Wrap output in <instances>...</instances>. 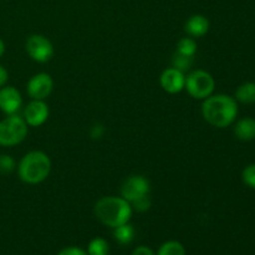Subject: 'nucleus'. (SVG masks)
<instances>
[{"mask_svg":"<svg viewBox=\"0 0 255 255\" xmlns=\"http://www.w3.org/2000/svg\"><path fill=\"white\" fill-rule=\"evenodd\" d=\"M25 50L30 59L39 64H45V62L50 61L55 54L52 42L45 35L41 34H34L27 37Z\"/></svg>","mask_w":255,"mask_h":255,"instance_id":"6","label":"nucleus"},{"mask_svg":"<svg viewBox=\"0 0 255 255\" xmlns=\"http://www.w3.org/2000/svg\"><path fill=\"white\" fill-rule=\"evenodd\" d=\"M216 81L214 77L204 70H196L186 76V86L189 95L196 100H206L213 95Z\"/></svg>","mask_w":255,"mask_h":255,"instance_id":"5","label":"nucleus"},{"mask_svg":"<svg viewBox=\"0 0 255 255\" xmlns=\"http://www.w3.org/2000/svg\"><path fill=\"white\" fill-rule=\"evenodd\" d=\"M131 207L134 211L139 212V213H143V212H147L151 208V199H149L148 196H143L132 202Z\"/></svg>","mask_w":255,"mask_h":255,"instance_id":"22","label":"nucleus"},{"mask_svg":"<svg viewBox=\"0 0 255 255\" xmlns=\"http://www.w3.org/2000/svg\"><path fill=\"white\" fill-rule=\"evenodd\" d=\"M184 30L192 37H202L208 32L209 20L204 15H192L184 25Z\"/></svg>","mask_w":255,"mask_h":255,"instance_id":"12","label":"nucleus"},{"mask_svg":"<svg viewBox=\"0 0 255 255\" xmlns=\"http://www.w3.org/2000/svg\"><path fill=\"white\" fill-rule=\"evenodd\" d=\"M57 255H89L87 252H85L84 249L79 248V247H67L64 248Z\"/></svg>","mask_w":255,"mask_h":255,"instance_id":"23","label":"nucleus"},{"mask_svg":"<svg viewBox=\"0 0 255 255\" xmlns=\"http://www.w3.org/2000/svg\"><path fill=\"white\" fill-rule=\"evenodd\" d=\"M159 84L162 89L168 94H179L186 86V75L176 67H169L161 74Z\"/></svg>","mask_w":255,"mask_h":255,"instance_id":"10","label":"nucleus"},{"mask_svg":"<svg viewBox=\"0 0 255 255\" xmlns=\"http://www.w3.org/2000/svg\"><path fill=\"white\" fill-rule=\"evenodd\" d=\"M192 61H193V57L184 56V55L176 52L173 56V67H176V69L184 72L186 70H188L189 67L192 66Z\"/></svg>","mask_w":255,"mask_h":255,"instance_id":"20","label":"nucleus"},{"mask_svg":"<svg viewBox=\"0 0 255 255\" xmlns=\"http://www.w3.org/2000/svg\"><path fill=\"white\" fill-rule=\"evenodd\" d=\"M54 89V80L46 72H39L27 81L26 92L31 100H45Z\"/></svg>","mask_w":255,"mask_h":255,"instance_id":"8","label":"nucleus"},{"mask_svg":"<svg viewBox=\"0 0 255 255\" xmlns=\"http://www.w3.org/2000/svg\"><path fill=\"white\" fill-rule=\"evenodd\" d=\"M114 229V237L120 244H129L133 241L134 229L129 223H125Z\"/></svg>","mask_w":255,"mask_h":255,"instance_id":"15","label":"nucleus"},{"mask_svg":"<svg viewBox=\"0 0 255 255\" xmlns=\"http://www.w3.org/2000/svg\"><path fill=\"white\" fill-rule=\"evenodd\" d=\"M22 106V97L14 86H2L0 89V110L6 116L15 115Z\"/></svg>","mask_w":255,"mask_h":255,"instance_id":"11","label":"nucleus"},{"mask_svg":"<svg viewBox=\"0 0 255 255\" xmlns=\"http://www.w3.org/2000/svg\"><path fill=\"white\" fill-rule=\"evenodd\" d=\"M242 179L249 188L255 189V163L249 164L242 172Z\"/></svg>","mask_w":255,"mask_h":255,"instance_id":"21","label":"nucleus"},{"mask_svg":"<svg viewBox=\"0 0 255 255\" xmlns=\"http://www.w3.org/2000/svg\"><path fill=\"white\" fill-rule=\"evenodd\" d=\"M238 102L229 95L218 94L207 97L202 105L203 119L217 128H226L238 116Z\"/></svg>","mask_w":255,"mask_h":255,"instance_id":"1","label":"nucleus"},{"mask_svg":"<svg viewBox=\"0 0 255 255\" xmlns=\"http://www.w3.org/2000/svg\"><path fill=\"white\" fill-rule=\"evenodd\" d=\"M95 216L102 224L111 228L128 223L132 217L131 203L122 197L109 196L99 199L95 204Z\"/></svg>","mask_w":255,"mask_h":255,"instance_id":"2","label":"nucleus"},{"mask_svg":"<svg viewBox=\"0 0 255 255\" xmlns=\"http://www.w3.org/2000/svg\"><path fill=\"white\" fill-rule=\"evenodd\" d=\"M131 255H154V253L151 248H148V247L141 246L137 247V248L132 252Z\"/></svg>","mask_w":255,"mask_h":255,"instance_id":"24","label":"nucleus"},{"mask_svg":"<svg viewBox=\"0 0 255 255\" xmlns=\"http://www.w3.org/2000/svg\"><path fill=\"white\" fill-rule=\"evenodd\" d=\"M4 52H5V44H4V41L0 39V57L4 55Z\"/></svg>","mask_w":255,"mask_h":255,"instance_id":"26","label":"nucleus"},{"mask_svg":"<svg viewBox=\"0 0 255 255\" xmlns=\"http://www.w3.org/2000/svg\"><path fill=\"white\" fill-rule=\"evenodd\" d=\"M234 134L241 141H253L255 139V119L244 117L241 119L234 126Z\"/></svg>","mask_w":255,"mask_h":255,"instance_id":"13","label":"nucleus"},{"mask_svg":"<svg viewBox=\"0 0 255 255\" xmlns=\"http://www.w3.org/2000/svg\"><path fill=\"white\" fill-rule=\"evenodd\" d=\"M197 49H198V46H197V42L193 37H183L177 44V52L184 55V56L193 57L196 55Z\"/></svg>","mask_w":255,"mask_h":255,"instance_id":"16","label":"nucleus"},{"mask_svg":"<svg viewBox=\"0 0 255 255\" xmlns=\"http://www.w3.org/2000/svg\"><path fill=\"white\" fill-rule=\"evenodd\" d=\"M149 189L151 188H149L148 179L139 174H134L124 182L121 187V197L132 203L141 197L148 196Z\"/></svg>","mask_w":255,"mask_h":255,"instance_id":"7","label":"nucleus"},{"mask_svg":"<svg viewBox=\"0 0 255 255\" xmlns=\"http://www.w3.org/2000/svg\"><path fill=\"white\" fill-rule=\"evenodd\" d=\"M157 255H186V249L179 242L169 241L162 244Z\"/></svg>","mask_w":255,"mask_h":255,"instance_id":"18","label":"nucleus"},{"mask_svg":"<svg viewBox=\"0 0 255 255\" xmlns=\"http://www.w3.org/2000/svg\"><path fill=\"white\" fill-rule=\"evenodd\" d=\"M51 159L45 152L31 151L25 154L17 164L19 178L26 184H39L49 177Z\"/></svg>","mask_w":255,"mask_h":255,"instance_id":"3","label":"nucleus"},{"mask_svg":"<svg viewBox=\"0 0 255 255\" xmlns=\"http://www.w3.org/2000/svg\"><path fill=\"white\" fill-rule=\"evenodd\" d=\"M50 110L45 100H31L24 109V120L27 126L39 127L47 121Z\"/></svg>","mask_w":255,"mask_h":255,"instance_id":"9","label":"nucleus"},{"mask_svg":"<svg viewBox=\"0 0 255 255\" xmlns=\"http://www.w3.org/2000/svg\"><path fill=\"white\" fill-rule=\"evenodd\" d=\"M110 246L104 238H94L90 242L87 247V254L89 255H109Z\"/></svg>","mask_w":255,"mask_h":255,"instance_id":"17","label":"nucleus"},{"mask_svg":"<svg viewBox=\"0 0 255 255\" xmlns=\"http://www.w3.org/2000/svg\"><path fill=\"white\" fill-rule=\"evenodd\" d=\"M29 127L24 117L15 115L5 117L0 121V146L12 147L21 143L27 136Z\"/></svg>","mask_w":255,"mask_h":255,"instance_id":"4","label":"nucleus"},{"mask_svg":"<svg viewBox=\"0 0 255 255\" xmlns=\"http://www.w3.org/2000/svg\"><path fill=\"white\" fill-rule=\"evenodd\" d=\"M7 80H9V74H7L6 69H5L4 66H1V65H0V89H1L2 86H5V85H6Z\"/></svg>","mask_w":255,"mask_h":255,"instance_id":"25","label":"nucleus"},{"mask_svg":"<svg viewBox=\"0 0 255 255\" xmlns=\"http://www.w3.org/2000/svg\"><path fill=\"white\" fill-rule=\"evenodd\" d=\"M16 168V162L9 154H0V173L9 174Z\"/></svg>","mask_w":255,"mask_h":255,"instance_id":"19","label":"nucleus"},{"mask_svg":"<svg viewBox=\"0 0 255 255\" xmlns=\"http://www.w3.org/2000/svg\"><path fill=\"white\" fill-rule=\"evenodd\" d=\"M234 99L244 105L255 104V82H244L237 89Z\"/></svg>","mask_w":255,"mask_h":255,"instance_id":"14","label":"nucleus"}]
</instances>
